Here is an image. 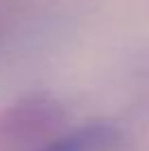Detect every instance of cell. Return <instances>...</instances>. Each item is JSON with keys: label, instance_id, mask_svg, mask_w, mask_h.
Returning a JSON list of instances; mask_svg holds the SVG:
<instances>
[{"label": "cell", "instance_id": "cell-1", "mask_svg": "<svg viewBox=\"0 0 149 151\" xmlns=\"http://www.w3.org/2000/svg\"><path fill=\"white\" fill-rule=\"evenodd\" d=\"M42 151H121V134L110 125H88Z\"/></svg>", "mask_w": 149, "mask_h": 151}]
</instances>
